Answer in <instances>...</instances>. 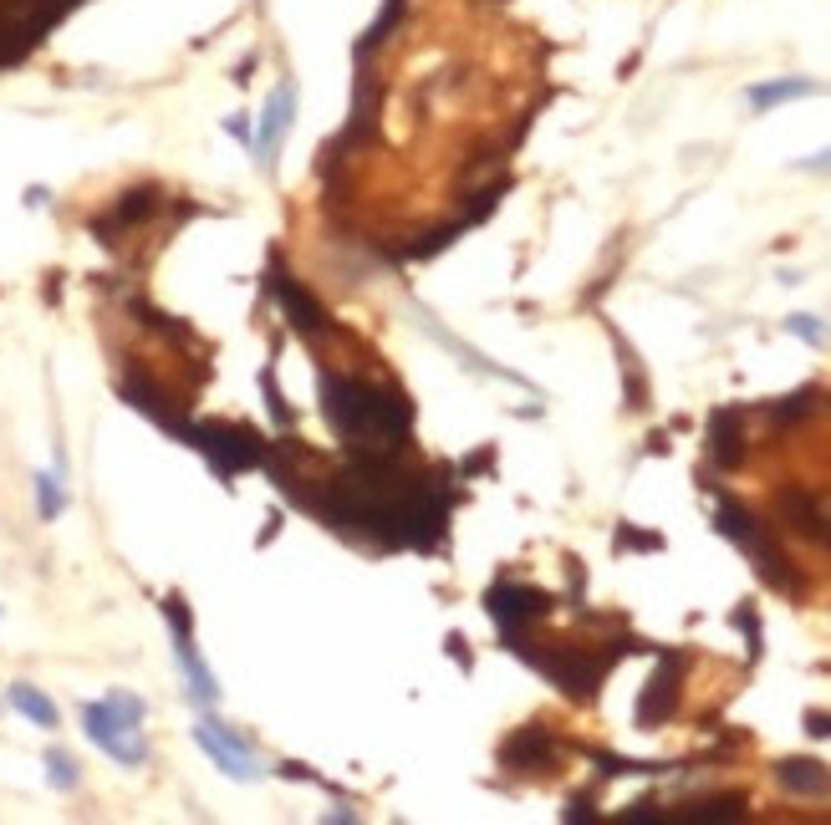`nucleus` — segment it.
Listing matches in <instances>:
<instances>
[{
	"mask_svg": "<svg viewBox=\"0 0 831 825\" xmlns=\"http://www.w3.org/2000/svg\"><path fill=\"white\" fill-rule=\"evenodd\" d=\"M806 734H817V739H831V714H806Z\"/></svg>",
	"mask_w": 831,
	"mask_h": 825,
	"instance_id": "28",
	"label": "nucleus"
},
{
	"mask_svg": "<svg viewBox=\"0 0 831 825\" xmlns=\"http://www.w3.org/2000/svg\"><path fill=\"white\" fill-rule=\"evenodd\" d=\"M785 332L801 336V342H811V347H821V342H827V326H821V316H791V322H785Z\"/></svg>",
	"mask_w": 831,
	"mask_h": 825,
	"instance_id": "22",
	"label": "nucleus"
},
{
	"mask_svg": "<svg viewBox=\"0 0 831 825\" xmlns=\"http://www.w3.org/2000/svg\"><path fill=\"white\" fill-rule=\"evenodd\" d=\"M775 510H781V520L791 530H801L806 540H817V546L831 550V504L827 500H817L811 490H781Z\"/></svg>",
	"mask_w": 831,
	"mask_h": 825,
	"instance_id": "11",
	"label": "nucleus"
},
{
	"mask_svg": "<svg viewBox=\"0 0 831 825\" xmlns=\"http://www.w3.org/2000/svg\"><path fill=\"white\" fill-rule=\"evenodd\" d=\"M108 708H118L123 718H133V724H144V698H133V694H108Z\"/></svg>",
	"mask_w": 831,
	"mask_h": 825,
	"instance_id": "25",
	"label": "nucleus"
},
{
	"mask_svg": "<svg viewBox=\"0 0 831 825\" xmlns=\"http://www.w3.org/2000/svg\"><path fill=\"white\" fill-rule=\"evenodd\" d=\"M123 397H128V403L138 407V413H148V419H154L158 429H169V433H179V439H189L194 423L184 419L179 407L169 403V393H164V387H158L154 377H144V372H128V377H123Z\"/></svg>",
	"mask_w": 831,
	"mask_h": 825,
	"instance_id": "10",
	"label": "nucleus"
},
{
	"mask_svg": "<svg viewBox=\"0 0 831 825\" xmlns=\"http://www.w3.org/2000/svg\"><path fill=\"white\" fill-rule=\"evenodd\" d=\"M322 413L348 449H403L413 429V403L398 387L332 372H322Z\"/></svg>",
	"mask_w": 831,
	"mask_h": 825,
	"instance_id": "1",
	"label": "nucleus"
},
{
	"mask_svg": "<svg viewBox=\"0 0 831 825\" xmlns=\"http://www.w3.org/2000/svg\"><path fill=\"white\" fill-rule=\"evenodd\" d=\"M817 92V82H806V77H781V82H760L750 87V108H781V102H795V97H811Z\"/></svg>",
	"mask_w": 831,
	"mask_h": 825,
	"instance_id": "18",
	"label": "nucleus"
},
{
	"mask_svg": "<svg viewBox=\"0 0 831 825\" xmlns=\"http://www.w3.org/2000/svg\"><path fill=\"white\" fill-rule=\"evenodd\" d=\"M194 739H199V749H205L225 775L245 779V785L261 779V769H255V759H251V744L229 729V724H219V718H199V724H194Z\"/></svg>",
	"mask_w": 831,
	"mask_h": 825,
	"instance_id": "8",
	"label": "nucleus"
},
{
	"mask_svg": "<svg viewBox=\"0 0 831 825\" xmlns=\"http://www.w3.org/2000/svg\"><path fill=\"white\" fill-rule=\"evenodd\" d=\"M164 617H169V627H174V652H179V668H184V678H189V694L199 698V704H215V698H219L215 672L199 662V647H194V622H189V611H184V601L169 597V601H164Z\"/></svg>",
	"mask_w": 831,
	"mask_h": 825,
	"instance_id": "7",
	"label": "nucleus"
},
{
	"mask_svg": "<svg viewBox=\"0 0 831 825\" xmlns=\"http://www.w3.org/2000/svg\"><path fill=\"white\" fill-rule=\"evenodd\" d=\"M47 775H51V785H57V789H77V785H82V775H77V759H72V754H61V749L47 754Z\"/></svg>",
	"mask_w": 831,
	"mask_h": 825,
	"instance_id": "21",
	"label": "nucleus"
},
{
	"mask_svg": "<svg viewBox=\"0 0 831 825\" xmlns=\"http://www.w3.org/2000/svg\"><path fill=\"white\" fill-rule=\"evenodd\" d=\"M265 286H271V296L281 301V312L291 316V326H296V332H306V336H332V332H338V326H332V316L322 312V301H316L312 291L296 286V281H291L281 265H271Z\"/></svg>",
	"mask_w": 831,
	"mask_h": 825,
	"instance_id": "9",
	"label": "nucleus"
},
{
	"mask_svg": "<svg viewBox=\"0 0 831 825\" xmlns=\"http://www.w3.org/2000/svg\"><path fill=\"white\" fill-rule=\"evenodd\" d=\"M801 168H821V174H827V168H831V148H827V154H811V158H801Z\"/></svg>",
	"mask_w": 831,
	"mask_h": 825,
	"instance_id": "30",
	"label": "nucleus"
},
{
	"mask_svg": "<svg viewBox=\"0 0 831 825\" xmlns=\"http://www.w3.org/2000/svg\"><path fill=\"white\" fill-rule=\"evenodd\" d=\"M710 459L720 469H735L745 459V433H740V413L735 407H720L710 419Z\"/></svg>",
	"mask_w": 831,
	"mask_h": 825,
	"instance_id": "17",
	"label": "nucleus"
},
{
	"mask_svg": "<svg viewBox=\"0 0 831 825\" xmlns=\"http://www.w3.org/2000/svg\"><path fill=\"white\" fill-rule=\"evenodd\" d=\"M189 443L215 464L219 479H235V474H245V469L265 464L261 433H251L245 423H194Z\"/></svg>",
	"mask_w": 831,
	"mask_h": 825,
	"instance_id": "4",
	"label": "nucleus"
},
{
	"mask_svg": "<svg viewBox=\"0 0 831 825\" xmlns=\"http://www.w3.org/2000/svg\"><path fill=\"white\" fill-rule=\"evenodd\" d=\"M811 397H817V393H811V387H801V393H791L781 407H771V413H775V419H781V423H791V419H806V413H811Z\"/></svg>",
	"mask_w": 831,
	"mask_h": 825,
	"instance_id": "23",
	"label": "nucleus"
},
{
	"mask_svg": "<svg viewBox=\"0 0 831 825\" xmlns=\"http://www.w3.org/2000/svg\"><path fill=\"white\" fill-rule=\"evenodd\" d=\"M551 759H556V744L541 724H526V729H516L500 744V765L506 769H546Z\"/></svg>",
	"mask_w": 831,
	"mask_h": 825,
	"instance_id": "15",
	"label": "nucleus"
},
{
	"mask_svg": "<svg viewBox=\"0 0 831 825\" xmlns=\"http://www.w3.org/2000/svg\"><path fill=\"white\" fill-rule=\"evenodd\" d=\"M225 128L235 132V138H251V128H245V118H225Z\"/></svg>",
	"mask_w": 831,
	"mask_h": 825,
	"instance_id": "31",
	"label": "nucleus"
},
{
	"mask_svg": "<svg viewBox=\"0 0 831 825\" xmlns=\"http://www.w3.org/2000/svg\"><path fill=\"white\" fill-rule=\"evenodd\" d=\"M291 118H296V82H276V92H271V102H265L261 132H255V154H261V168H276L281 138H286Z\"/></svg>",
	"mask_w": 831,
	"mask_h": 825,
	"instance_id": "12",
	"label": "nucleus"
},
{
	"mask_svg": "<svg viewBox=\"0 0 831 825\" xmlns=\"http://www.w3.org/2000/svg\"><path fill=\"white\" fill-rule=\"evenodd\" d=\"M714 530H720L724 540H735L740 550H745L750 561H755V571L771 581V587L791 591L795 587V576H791V561H785V550L771 540V530L760 526L755 514L745 510V504L735 500H720V510H714Z\"/></svg>",
	"mask_w": 831,
	"mask_h": 825,
	"instance_id": "2",
	"label": "nucleus"
},
{
	"mask_svg": "<svg viewBox=\"0 0 831 825\" xmlns=\"http://www.w3.org/2000/svg\"><path fill=\"white\" fill-rule=\"evenodd\" d=\"M82 729H87V739L108 754V759H118V765L133 769V765H144V759H148V744H144V734H138V724L123 718L118 708L87 704L82 708Z\"/></svg>",
	"mask_w": 831,
	"mask_h": 825,
	"instance_id": "5",
	"label": "nucleus"
},
{
	"mask_svg": "<svg viewBox=\"0 0 831 825\" xmlns=\"http://www.w3.org/2000/svg\"><path fill=\"white\" fill-rule=\"evenodd\" d=\"M485 607H490V617L500 622V632L506 637H520L530 622H541L546 611H551V597L536 587H516V581H500V587L485 591Z\"/></svg>",
	"mask_w": 831,
	"mask_h": 825,
	"instance_id": "6",
	"label": "nucleus"
},
{
	"mask_svg": "<svg viewBox=\"0 0 831 825\" xmlns=\"http://www.w3.org/2000/svg\"><path fill=\"white\" fill-rule=\"evenodd\" d=\"M261 387H265V407H271V419L291 423V407L281 403V387H276V377H271V372H261Z\"/></svg>",
	"mask_w": 831,
	"mask_h": 825,
	"instance_id": "24",
	"label": "nucleus"
},
{
	"mask_svg": "<svg viewBox=\"0 0 831 825\" xmlns=\"http://www.w3.org/2000/svg\"><path fill=\"white\" fill-rule=\"evenodd\" d=\"M158 209V189L154 184H138V189H128V194H118V204H113V215H102V219H92V235L102 239V245H118V229H128V225H144L148 215Z\"/></svg>",
	"mask_w": 831,
	"mask_h": 825,
	"instance_id": "14",
	"label": "nucleus"
},
{
	"mask_svg": "<svg viewBox=\"0 0 831 825\" xmlns=\"http://www.w3.org/2000/svg\"><path fill=\"white\" fill-rule=\"evenodd\" d=\"M678 658H668L663 652L658 658V668H653V678H648V688H643V698H638V724L643 729H653V724H663V718L674 714V704H678Z\"/></svg>",
	"mask_w": 831,
	"mask_h": 825,
	"instance_id": "13",
	"label": "nucleus"
},
{
	"mask_svg": "<svg viewBox=\"0 0 831 825\" xmlns=\"http://www.w3.org/2000/svg\"><path fill=\"white\" fill-rule=\"evenodd\" d=\"M567 821H592V801H587V795H577V801L567 805Z\"/></svg>",
	"mask_w": 831,
	"mask_h": 825,
	"instance_id": "29",
	"label": "nucleus"
},
{
	"mask_svg": "<svg viewBox=\"0 0 831 825\" xmlns=\"http://www.w3.org/2000/svg\"><path fill=\"white\" fill-rule=\"evenodd\" d=\"M510 652H520L526 662H536V668L546 672V678L561 688V694H571V698H592L597 694V682H603V672H607V662L617 658V652H587V647H556V652H536L530 642H510Z\"/></svg>",
	"mask_w": 831,
	"mask_h": 825,
	"instance_id": "3",
	"label": "nucleus"
},
{
	"mask_svg": "<svg viewBox=\"0 0 831 825\" xmlns=\"http://www.w3.org/2000/svg\"><path fill=\"white\" fill-rule=\"evenodd\" d=\"M775 779H781V789H791V795H806V801L831 795V769L821 765V759H806V754H791V759H781V765H775Z\"/></svg>",
	"mask_w": 831,
	"mask_h": 825,
	"instance_id": "16",
	"label": "nucleus"
},
{
	"mask_svg": "<svg viewBox=\"0 0 831 825\" xmlns=\"http://www.w3.org/2000/svg\"><path fill=\"white\" fill-rule=\"evenodd\" d=\"M37 510L41 520H57L67 510V494H61V474H37Z\"/></svg>",
	"mask_w": 831,
	"mask_h": 825,
	"instance_id": "20",
	"label": "nucleus"
},
{
	"mask_svg": "<svg viewBox=\"0 0 831 825\" xmlns=\"http://www.w3.org/2000/svg\"><path fill=\"white\" fill-rule=\"evenodd\" d=\"M735 622H740V632H745V642H750V658H760V622H755V611L740 607Z\"/></svg>",
	"mask_w": 831,
	"mask_h": 825,
	"instance_id": "26",
	"label": "nucleus"
},
{
	"mask_svg": "<svg viewBox=\"0 0 831 825\" xmlns=\"http://www.w3.org/2000/svg\"><path fill=\"white\" fill-rule=\"evenodd\" d=\"M11 708H16V714H26L31 724H41V729H57V704H51L47 694H37L31 682H16V688H11Z\"/></svg>",
	"mask_w": 831,
	"mask_h": 825,
	"instance_id": "19",
	"label": "nucleus"
},
{
	"mask_svg": "<svg viewBox=\"0 0 831 825\" xmlns=\"http://www.w3.org/2000/svg\"><path fill=\"white\" fill-rule=\"evenodd\" d=\"M617 546H643V550H658L663 540H658V536H638V530H623V536H617Z\"/></svg>",
	"mask_w": 831,
	"mask_h": 825,
	"instance_id": "27",
	"label": "nucleus"
}]
</instances>
